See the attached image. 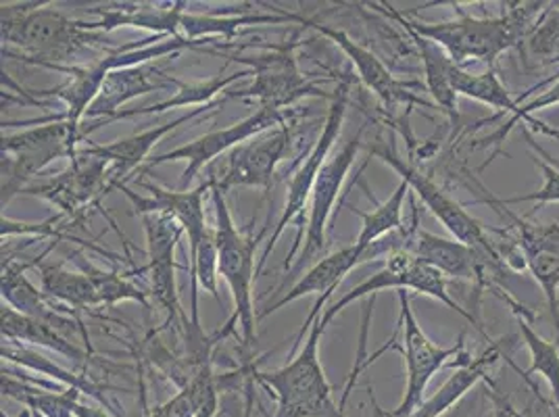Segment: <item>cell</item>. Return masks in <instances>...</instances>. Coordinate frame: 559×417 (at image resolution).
<instances>
[{
    "instance_id": "obj_7",
    "label": "cell",
    "mask_w": 559,
    "mask_h": 417,
    "mask_svg": "<svg viewBox=\"0 0 559 417\" xmlns=\"http://www.w3.org/2000/svg\"><path fill=\"white\" fill-rule=\"evenodd\" d=\"M380 290H414V293H419L424 297L443 302L444 307L460 313L467 324L474 325L489 343L492 341L480 324L478 315L474 311L464 309L455 299H451V295L447 290V276L441 274L437 267L419 261L418 257L412 255L405 249H395L391 255L386 257L384 270H380L372 278L355 286L341 301L332 302L324 311L322 322L330 324L343 309L349 307L350 302L373 297Z\"/></svg>"
},
{
    "instance_id": "obj_28",
    "label": "cell",
    "mask_w": 559,
    "mask_h": 417,
    "mask_svg": "<svg viewBox=\"0 0 559 417\" xmlns=\"http://www.w3.org/2000/svg\"><path fill=\"white\" fill-rule=\"evenodd\" d=\"M249 75H253L251 70H238L230 75H217L207 82H197V84H178V93L171 98L162 100L153 107H144V109H130V111H119L114 119H126V117L151 116V114H164L169 109H178V107H207L211 105V98L217 93H226V88H230L234 82L247 80ZM111 119V121H114Z\"/></svg>"
},
{
    "instance_id": "obj_36",
    "label": "cell",
    "mask_w": 559,
    "mask_h": 417,
    "mask_svg": "<svg viewBox=\"0 0 559 417\" xmlns=\"http://www.w3.org/2000/svg\"><path fill=\"white\" fill-rule=\"evenodd\" d=\"M61 217H63V213L50 217L47 222H40V224H20V222H13L2 215V238H11L15 234H27V236H38V238H45V236L66 238V234L61 233V226H57L61 222Z\"/></svg>"
},
{
    "instance_id": "obj_4",
    "label": "cell",
    "mask_w": 559,
    "mask_h": 417,
    "mask_svg": "<svg viewBox=\"0 0 559 417\" xmlns=\"http://www.w3.org/2000/svg\"><path fill=\"white\" fill-rule=\"evenodd\" d=\"M349 91L350 80L347 78V80L341 82L338 88L332 93V105H330V109H328L324 128H322L318 140L313 142L311 151L305 155L301 167L295 171V176H293L290 182H288L286 203H284V208H282V215H280L278 224H276L274 233H272V236H270L267 242H265V251H263V255H261L259 263H257V272L263 270V265L267 263L270 253L274 251L280 236L284 234L286 226H288L290 222H297L299 226H297L295 245H293V249L288 251V255L284 259V265H282L286 274L293 270L295 255L301 253V249H304L305 245V230H307V226H305V207H307L309 201H311L313 188H316V182H318V178H320L324 165H326L328 159H330V153H332L334 142L338 140L341 132H343V123H345L347 107H349Z\"/></svg>"
},
{
    "instance_id": "obj_13",
    "label": "cell",
    "mask_w": 559,
    "mask_h": 417,
    "mask_svg": "<svg viewBox=\"0 0 559 417\" xmlns=\"http://www.w3.org/2000/svg\"><path fill=\"white\" fill-rule=\"evenodd\" d=\"M142 226L146 234L148 253V276L151 295L167 313V324H174L182 334L190 327V318L182 309L178 286H176V249L185 230L180 222L169 213L144 215Z\"/></svg>"
},
{
    "instance_id": "obj_12",
    "label": "cell",
    "mask_w": 559,
    "mask_h": 417,
    "mask_svg": "<svg viewBox=\"0 0 559 417\" xmlns=\"http://www.w3.org/2000/svg\"><path fill=\"white\" fill-rule=\"evenodd\" d=\"M288 126V117L280 109H272V107H259L253 116L234 123L230 128L224 130H215L210 132L201 139L192 140L188 144H182L174 151L162 153L157 157H151L148 163L142 167V171H148L157 165H164L169 162H187V169L180 178L178 190H190V186L194 182V178L199 176V171L210 165L213 159H217L224 153H230L236 146L249 142L251 139H257L265 132H270L272 128H282Z\"/></svg>"
},
{
    "instance_id": "obj_9",
    "label": "cell",
    "mask_w": 559,
    "mask_h": 417,
    "mask_svg": "<svg viewBox=\"0 0 559 417\" xmlns=\"http://www.w3.org/2000/svg\"><path fill=\"white\" fill-rule=\"evenodd\" d=\"M373 157H378L380 162H384L395 169L396 174L401 176V180L409 184V190H414L418 194L424 207L428 208L449 230L453 240H460L467 247L476 249L480 255L499 257L495 249V242L487 236V228L476 217H472L464 205H460L455 199H451L430 176L421 174L418 167L405 162L396 153L393 142L376 144Z\"/></svg>"
},
{
    "instance_id": "obj_35",
    "label": "cell",
    "mask_w": 559,
    "mask_h": 417,
    "mask_svg": "<svg viewBox=\"0 0 559 417\" xmlns=\"http://www.w3.org/2000/svg\"><path fill=\"white\" fill-rule=\"evenodd\" d=\"M535 165L543 174V186L531 192V194H520L512 199H501L503 205H520V203H535V205H559V165L558 163H549L543 159L540 155H535Z\"/></svg>"
},
{
    "instance_id": "obj_41",
    "label": "cell",
    "mask_w": 559,
    "mask_h": 417,
    "mask_svg": "<svg viewBox=\"0 0 559 417\" xmlns=\"http://www.w3.org/2000/svg\"><path fill=\"white\" fill-rule=\"evenodd\" d=\"M32 417H43V416H38V414H32Z\"/></svg>"
},
{
    "instance_id": "obj_17",
    "label": "cell",
    "mask_w": 559,
    "mask_h": 417,
    "mask_svg": "<svg viewBox=\"0 0 559 417\" xmlns=\"http://www.w3.org/2000/svg\"><path fill=\"white\" fill-rule=\"evenodd\" d=\"M290 146V128L282 126L236 146L228 155L222 176H211L213 188H270L278 163Z\"/></svg>"
},
{
    "instance_id": "obj_23",
    "label": "cell",
    "mask_w": 559,
    "mask_h": 417,
    "mask_svg": "<svg viewBox=\"0 0 559 417\" xmlns=\"http://www.w3.org/2000/svg\"><path fill=\"white\" fill-rule=\"evenodd\" d=\"M503 348H508L506 338L492 341L489 347L485 348V353L480 357H472L467 364L455 368V371L444 380L443 386L424 398V403L409 417H441L455 407L464 396H466L476 384L487 382V386H495V382L490 380V370L497 366V361L503 355Z\"/></svg>"
},
{
    "instance_id": "obj_30",
    "label": "cell",
    "mask_w": 559,
    "mask_h": 417,
    "mask_svg": "<svg viewBox=\"0 0 559 417\" xmlns=\"http://www.w3.org/2000/svg\"><path fill=\"white\" fill-rule=\"evenodd\" d=\"M407 192H409V184L401 180L395 192L384 203H376V207L370 213L353 208V213L364 219L361 233L357 236V245L361 249H368V247H372L373 242L382 240L384 236L405 228L403 226V205H405Z\"/></svg>"
},
{
    "instance_id": "obj_34",
    "label": "cell",
    "mask_w": 559,
    "mask_h": 417,
    "mask_svg": "<svg viewBox=\"0 0 559 417\" xmlns=\"http://www.w3.org/2000/svg\"><path fill=\"white\" fill-rule=\"evenodd\" d=\"M194 401V417H215L219 409V386L211 359L199 364L187 384Z\"/></svg>"
},
{
    "instance_id": "obj_40",
    "label": "cell",
    "mask_w": 559,
    "mask_h": 417,
    "mask_svg": "<svg viewBox=\"0 0 559 417\" xmlns=\"http://www.w3.org/2000/svg\"><path fill=\"white\" fill-rule=\"evenodd\" d=\"M0 417H9V416H7V414H4V412H2V416H0ZM22 417H32V412H29V409H25L24 416H22Z\"/></svg>"
},
{
    "instance_id": "obj_29",
    "label": "cell",
    "mask_w": 559,
    "mask_h": 417,
    "mask_svg": "<svg viewBox=\"0 0 559 417\" xmlns=\"http://www.w3.org/2000/svg\"><path fill=\"white\" fill-rule=\"evenodd\" d=\"M2 343H4V341H2ZM0 353H2V359L13 361V364H20V366H24L27 370L38 371L40 376L52 378V380H57V382L63 384V386L78 389L80 393L88 394V396H93L94 401H98L100 405H105V409L109 407L107 396L103 394L105 393V389H100L91 378H86V376H82V373H73V371L63 370L61 366H57L55 361H50L45 355L32 350V348L15 347L13 343H4Z\"/></svg>"
},
{
    "instance_id": "obj_37",
    "label": "cell",
    "mask_w": 559,
    "mask_h": 417,
    "mask_svg": "<svg viewBox=\"0 0 559 417\" xmlns=\"http://www.w3.org/2000/svg\"><path fill=\"white\" fill-rule=\"evenodd\" d=\"M144 417H194V401L190 389H180L164 405L151 409Z\"/></svg>"
},
{
    "instance_id": "obj_38",
    "label": "cell",
    "mask_w": 559,
    "mask_h": 417,
    "mask_svg": "<svg viewBox=\"0 0 559 417\" xmlns=\"http://www.w3.org/2000/svg\"><path fill=\"white\" fill-rule=\"evenodd\" d=\"M497 393L499 391L495 386H490V391L487 393L490 396V401H492V405H495L492 417H520V414L513 409L512 403L506 396Z\"/></svg>"
},
{
    "instance_id": "obj_26",
    "label": "cell",
    "mask_w": 559,
    "mask_h": 417,
    "mask_svg": "<svg viewBox=\"0 0 559 417\" xmlns=\"http://www.w3.org/2000/svg\"><path fill=\"white\" fill-rule=\"evenodd\" d=\"M412 43L416 45L424 65V78H426V91L432 94L435 105L443 111L444 116L449 117V121L453 123V128L460 123V111H457V94L451 86L449 73H451V65L453 61L447 57L443 48L437 47L435 43H430L428 38H421L416 32L403 27Z\"/></svg>"
},
{
    "instance_id": "obj_25",
    "label": "cell",
    "mask_w": 559,
    "mask_h": 417,
    "mask_svg": "<svg viewBox=\"0 0 559 417\" xmlns=\"http://www.w3.org/2000/svg\"><path fill=\"white\" fill-rule=\"evenodd\" d=\"M0 322H2V341L7 343H15V345L27 343L34 347H45L78 364H86L91 359V350L78 347L70 336H66L55 325L22 315L7 305H2Z\"/></svg>"
},
{
    "instance_id": "obj_11",
    "label": "cell",
    "mask_w": 559,
    "mask_h": 417,
    "mask_svg": "<svg viewBox=\"0 0 559 417\" xmlns=\"http://www.w3.org/2000/svg\"><path fill=\"white\" fill-rule=\"evenodd\" d=\"M480 190L485 192V199H480L478 203L490 205L508 222V233L518 242L528 272L535 276L545 293L559 336V224L528 222L526 217L515 215L508 205H503L501 199L489 194L487 188L480 186Z\"/></svg>"
},
{
    "instance_id": "obj_16",
    "label": "cell",
    "mask_w": 559,
    "mask_h": 417,
    "mask_svg": "<svg viewBox=\"0 0 559 417\" xmlns=\"http://www.w3.org/2000/svg\"><path fill=\"white\" fill-rule=\"evenodd\" d=\"M309 27L316 29L320 36L328 38L330 43H334L341 48L347 57H349L350 65L357 71L359 80L366 84V88L370 93L376 94V98L389 107L395 109L399 105L412 107V105H421L426 109H435V103H428L424 98H419L414 91L421 88L419 82H403L396 80L395 75L389 71V68L373 55L370 48L361 47L359 43H355L347 32L332 27V25L320 24V22H311Z\"/></svg>"
},
{
    "instance_id": "obj_5",
    "label": "cell",
    "mask_w": 559,
    "mask_h": 417,
    "mask_svg": "<svg viewBox=\"0 0 559 417\" xmlns=\"http://www.w3.org/2000/svg\"><path fill=\"white\" fill-rule=\"evenodd\" d=\"M215 208V236H217V272L226 279L234 301V315L228 324L240 325L242 347L253 348L257 343L255 313H253V282L257 276V242L267 233V226L259 236L242 234L234 224L233 213L226 203V192L211 188Z\"/></svg>"
},
{
    "instance_id": "obj_24",
    "label": "cell",
    "mask_w": 559,
    "mask_h": 417,
    "mask_svg": "<svg viewBox=\"0 0 559 417\" xmlns=\"http://www.w3.org/2000/svg\"><path fill=\"white\" fill-rule=\"evenodd\" d=\"M178 84H180L178 80L167 78L162 71L146 68V65L111 71L103 84V91L91 105L86 117L88 119L103 117V121L109 123L128 100L136 98L140 94L164 91V88H171Z\"/></svg>"
},
{
    "instance_id": "obj_33",
    "label": "cell",
    "mask_w": 559,
    "mask_h": 417,
    "mask_svg": "<svg viewBox=\"0 0 559 417\" xmlns=\"http://www.w3.org/2000/svg\"><path fill=\"white\" fill-rule=\"evenodd\" d=\"M526 63L551 65L559 61V2H549L520 50Z\"/></svg>"
},
{
    "instance_id": "obj_14",
    "label": "cell",
    "mask_w": 559,
    "mask_h": 417,
    "mask_svg": "<svg viewBox=\"0 0 559 417\" xmlns=\"http://www.w3.org/2000/svg\"><path fill=\"white\" fill-rule=\"evenodd\" d=\"M361 134H364V126L359 128V132L343 146V151H338L336 155H332L328 159L316 188L309 201V217H307V230H305V245L301 249L299 261L293 265V270L288 274L301 276L305 267L316 265L320 259H324L328 249V222L332 217V211L336 207L338 201V192L347 180V174L355 163V157L361 148ZM286 274V276H288Z\"/></svg>"
},
{
    "instance_id": "obj_39",
    "label": "cell",
    "mask_w": 559,
    "mask_h": 417,
    "mask_svg": "<svg viewBox=\"0 0 559 417\" xmlns=\"http://www.w3.org/2000/svg\"><path fill=\"white\" fill-rule=\"evenodd\" d=\"M73 414L75 417H116L109 409H100V407H91V405H84V403H75L73 407Z\"/></svg>"
},
{
    "instance_id": "obj_15",
    "label": "cell",
    "mask_w": 559,
    "mask_h": 417,
    "mask_svg": "<svg viewBox=\"0 0 559 417\" xmlns=\"http://www.w3.org/2000/svg\"><path fill=\"white\" fill-rule=\"evenodd\" d=\"M403 234L405 240L401 249L437 267L447 278L466 279L480 288H490L495 279V270L503 267L501 263L480 255L476 249L467 247L464 242L428 233L424 228H418V224L405 228Z\"/></svg>"
},
{
    "instance_id": "obj_18",
    "label": "cell",
    "mask_w": 559,
    "mask_h": 417,
    "mask_svg": "<svg viewBox=\"0 0 559 417\" xmlns=\"http://www.w3.org/2000/svg\"><path fill=\"white\" fill-rule=\"evenodd\" d=\"M109 190V163L78 153L68 171L50 178L45 184L27 186L24 194L43 196L71 217L96 203Z\"/></svg>"
},
{
    "instance_id": "obj_3",
    "label": "cell",
    "mask_w": 559,
    "mask_h": 417,
    "mask_svg": "<svg viewBox=\"0 0 559 417\" xmlns=\"http://www.w3.org/2000/svg\"><path fill=\"white\" fill-rule=\"evenodd\" d=\"M326 327L320 315L293 361L274 371H251L253 380L276 396L278 409L274 417H343V407L334 403L320 361V343Z\"/></svg>"
},
{
    "instance_id": "obj_31",
    "label": "cell",
    "mask_w": 559,
    "mask_h": 417,
    "mask_svg": "<svg viewBox=\"0 0 559 417\" xmlns=\"http://www.w3.org/2000/svg\"><path fill=\"white\" fill-rule=\"evenodd\" d=\"M515 320L520 327V338L531 353V370L526 371L528 384L533 386V391H536L531 376L538 373L549 384L554 407L559 409V345L540 336L531 324V320H526V318H515Z\"/></svg>"
},
{
    "instance_id": "obj_8",
    "label": "cell",
    "mask_w": 559,
    "mask_h": 417,
    "mask_svg": "<svg viewBox=\"0 0 559 417\" xmlns=\"http://www.w3.org/2000/svg\"><path fill=\"white\" fill-rule=\"evenodd\" d=\"M399 297V307H401V318H399V327L403 332L401 336V353L405 359V393L401 403L393 409L389 417H409L419 405L424 403V394L430 384V380L443 370L444 366L455 364L457 368L467 364L472 355L466 350L464 334L460 336L455 347H441L432 343L426 332L418 324L412 302H409V293L407 290H396Z\"/></svg>"
},
{
    "instance_id": "obj_10",
    "label": "cell",
    "mask_w": 559,
    "mask_h": 417,
    "mask_svg": "<svg viewBox=\"0 0 559 417\" xmlns=\"http://www.w3.org/2000/svg\"><path fill=\"white\" fill-rule=\"evenodd\" d=\"M230 61L242 63L247 70L253 73V84L249 88H242L238 93H228L226 98L238 100H253L261 107H272L284 111V107L295 105L297 100L307 96H328L332 94L320 91L311 82H307L304 73L297 68V61L290 52V47L270 50L263 55H236Z\"/></svg>"
},
{
    "instance_id": "obj_32",
    "label": "cell",
    "mask_w": 559,
    "mask_h": 417,
    "mask_svg": "<svg viewBox=\"0 0 559 417\" xmlns=\"http://www.w3.org/2000/svg\"><path fill=\"white\" fill-rule=\"evenodd\" d=\"M75 263L80 267V272H84L88 279L93 282L94 290L98 295V302L105 307H114L117 302L134 301L148 307V297L146 293L136 286L134 282H130L123 276H119L117 272H105L94 267L91 261H86L80 253H73Z\"/></svg>"
},
{
    "instance_id": "obj_6",
    "label": "cell",
    "mask_w": 559,
    "mask_h": 417,
    "mask_svg": "<svg viewBox=\"0 0 559 417\" xmlns=\"http://www.w3.org/2000/svg\"><path fill=\"white\" fill-rule=\"evenodd\" d=\"M82 140L66 121L38 123V128L2 136V207L47 165L63 157L73 159Z\"/></svg>"
},
{
    "instance_id": "obj_19",
    "label": "cell",
    "mask_w": 559,
    "mask_h": 417,
    "mask_svg": "<svg viewBox=\"0 0 559 417\" xmlns=\"http://www.w3.org/2000/svg\"><path fill=\"white\" fill-rule=\"evenodd\" d=\"M228 100V98H226ZM224 107V100L219 103H211L207 107H197L190 109L187 116L178 117L174 121H167L164 126H155L148 128L140 134L128 136V139L116 140L111 144H100V146H84L78 148L80 155H88V157H98L103 162L109 163V188H119L121 184H128V178L132 171H136L142 163L148 159L151 151L155 148V144H159V140L167 136L169 132H174L176 128H180L182 123H188L194 117L207 114L210 109H219Z\"/></svg>"
},
{
    "instance_id": "obj_1",
    "label": "cell",
    "mask_w": 559,
    "mask_h": 417,
    "mask_svg": "<svg viewBox=\"0 0 559 417\" xmlns=\"http://www.w3.org/2000/svg\"><path fill=\"white\" fill-rule=\"evenodd\" d=\"M547 4L549 2H508L503 4L506 9L492 17L472 15L457 4L455 20L437 24L409 20L405 13L396 11L391 4L373 2L372 7L384 11L386 15H391L403 27L416 32L421 38H428L437 47L443 48L447 57L457 68L466 70V63L474 61L495 70V63L503 52L513 48L522 50Z\"/></svg>"
},
{
    "instance_id": "obj_20",
    "label": "cell",
    "mask_w": 559,
    "mask_h": 417,
    "mask_svg": "<svg viewBox=\"0 0 559 417\" xmlns=\"http://www.w3.org/2000/svg\"><path fill=\"white\" fill-rule=\"evenodd\" d=\"M378 253H376V247H368V249H361L357 242H353L349 247H343L341 251L332 253V255L320 259L316 265H311L305 274H301V278L297 279V284L276 302L267 305L261 313H259V320H265L267 315L276 313L282 307H286L288 302L299 301L301 297L307 295H332L338 284L343 282V278L349 274L350 270L359 267L361 263H368V261H376Z\"/></svg>"
},
{
    "instance_id": "obj_21",
    "label": "cell",
    "mask_w": 559,
    "mask_h": 417,
    "mask_svg": "<svg viewBox=\"0 0 559 417\" xmlns=\"http://www.w3.org/2000/svg\"><path fill=\"white\" fill-rule=\"evenodd\" d=\"M27 265L17 263L7 259L2 263V305L15 309L17 313L40 320L45 324L55 325L57 330H61L63 334H82L86 336V332L82 330L80 322H75L73 318H68L63 311L66 307L55 305L45 295V290H38L27 276H25Z\"/></svg>"
},
{
    "instance_id": "obj_27",
    "label": "cell",
    "mask_w": 559,
    "mask_h": 417,
    "mask_svg": "<svg viewBox=\"0 0 559 417\" xmlns=\"http://www.w3.org/2000/svg\"><path fill=\"white\" fill-rule=\"evenodd\" d=\"M40 284L48 299L66 309L82 311L100 307L93 282L84 272H73L66 263H43Z\"/></svg>"
},
{
    "instance_id": "obj_2",
    "label": "cell",
    "mask_w": 559,
    "mask_h": 417,
    "mask_svg": "<svg viewBox=\"0 0 559 417\" xmlns=\"http://www.w3.org/2000/svg\"><path fill=\"white\" fill-rule=\"evenodd\" d=\"M2 4V45L17 48L25 63L48 70L68 68L82 50L103 47L100 34L91 22L71 20L57 9L36 4Z\"/></svg>"
},
{
    "instance_id": "obj_22",
    "label": "cell",
    "mask_w": 559,
    "mask_h": 417,
    "mask_svg": "<svg viewBox=\"0 0 559 417\" xmlns=\"http://www.w3.org/2000/svg\"><path fill=\"white\" fill-rule=\"evenodd\" d=\"M449 80H451V86H453L455 94H462V96H467L472 100H478L490 109H495L499 116H510V121L503 128H499L495 134H490L487 139L478 140L476 146L501 144L510 136V132L515 126H522V109H520L518 100L513 98L510 91L506 88V84L501 82V78L497 75V71L487 70L485 73H472V71L457 68L453 63Z\"/></svg>"
}]
</instances>
